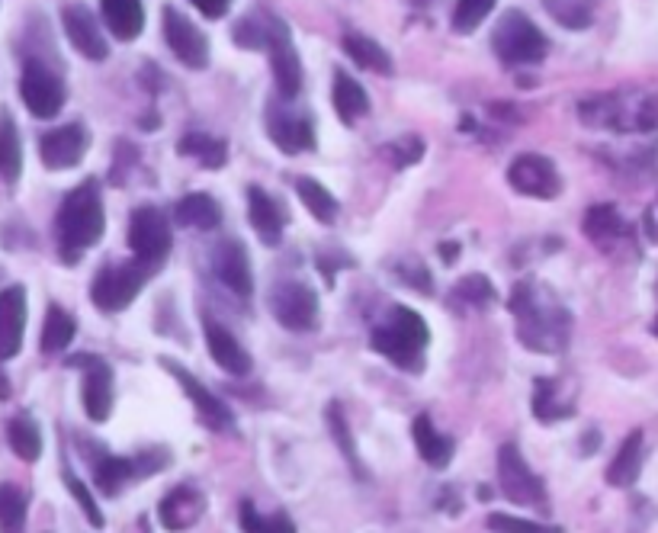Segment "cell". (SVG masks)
Masks as SVG:
<instances>
[{"instance_id":"obj_1","label":"cell","mask_w":658,"mask_h":533,"mask_svg":"<svg viewBox=\"0 0 658 533\" xmlns=\"http://www.w3.org/2000/svg\"><path fill=\"white\" fill-rule=\"evenodd\" d=\"M106 228V212H103V196L97 180H84L81 187H74L65 203L58 209V245H61V261L78 264L87 248H94L103 238Z\"/></svg>"},{"instance_id":"obj_2","label":"cell","mask_w":658,"mask_h":533,"mask_svg":"<svg viewBox=\"0 0 658 533\" xmlns=\"http://www.w3.org/2000/svg\"><path fill=\"white\" fill-rule=\"evenodd\" d=\"M492 49L508 65H537L549 52V39L524 10H508L492 33Z\"/></svg>"},{"instance_id":"obj_3","label":"cell","mask_w":658,"mask_h":533,"mask_svg":"<svg viewBox=\"0 0 658 533\" xmlns=\"http://www.w3.org/2000/svg\"><path fill=\"white\" fill-rule=\"evenodd\" d=\"M129 248L135 254L139 267L161 264L167 251H171V222L155 206H142L132 212L129 222Z\"/></svg>"},{"instance_id":"obj_4","label":"cell","mask_w":658,"mask_h":533,"mask_svg":"<svg viewBox=\"0 0 658 533\" xmlns=\"http://www.w3.org/2000/svg\"><path fill=\"white\" fill-rule=\"evenodd\" d=\"M270 312L289 331H312L318 325V296L299 280H283L270 289Z\"/></svg>"},{"instance_id":"obj_5","label":"cell","mask_w":658,"mask_h":533,"mask_svg":"<svg viewBox=\"0 0 658 533\" xmlns=\"http://www.w3.org/2000/svg\"><path fill=\"white\" fill-rule=\"evenodd\" d=\"M20 97L36 119H55L65 106V81L42 62H26L20 74Z\"/></svg>"},{"instance_id":"obj_6","label":"cell","mask_w":658,"mask_h":533,"mask_svg":"<svg viewBox=\"0 0 658 533\" xmlns=\"http://www.w3.org/2000/svg\"><path fill=\"white\" fill-rule=\"evenodd\" d=\"M142 283H145V267L139 264L106 267L97 273L94 286H90V299H94V306L103 312H122L142 293Z\"/></svg>"},{"instance_id":"obj_7","label":"cell","mask_w":658,"mask_h":533,"mask_svg":"<svg viewBox=\"0 0 658 533\" xmlns=\"http://www.w3.org/2000/svg\"><path fill=\"white\" fill-rule=\"evenodd\" d=\"M498 482H501V492L508 495V501H514V505H540L546 495L543 479L527 466L517 444H504L498 450Z\"/></svg>"},{"instance_id":"obj_8","label":"cell","mask_w":658,"mask_h":533,"mask_svg":"<svg viewBox=\"0 0 658 533\" xmlns=\"http://www.w3.org/2000/svg\"><path fill=\"white\" fill-rule=\"evenodd\" d=\"M164 39L183 65L203 71L209 65V39L196 23H190L180 10L164 7Z\"/></svg>"},{"instance_id":"obj_9","label":"cell","mask_w":658,"mask_h":533,"mask_svg":"<svg viewBox=\"0 0 658 533\" xmlns=\"http://www.w3.org/2000/svg\"><path fill=\"white\" fill-rule=\"evenodd\" d=\"M270 68H273V84H277L283 100H296L302 90V62L293 39H289V29L283 20H270Z\"/></svg>"},{"instance_id":"obj_10","label":"cell","mask_w":658,"mask_h":533,"mask_svg":"<svg viewBox=\"0 0 658 533\" xmlns=\"http://www.w3.org/2000/svg\"><path fill=\"white\" fill-rule=\"evenodd\" d=\"M508 184L520 196H533V200H553L562 190V177L556 164L546 155H520L508 167Z\"/></svg>"},{"instance_id":"obj_11","label":"cell","mask_w":658,"mask_h":533,"mask_svg":"<svg viewBox=\"0 0 658 533\" xmlns=\"http://www.w3.org/2000/svg\"><path fill=\"white\" fill-rule=\"evenodd\" d=\"M90 145V132L84 123H68L58 126L52 132H45L39 139V158L49 171H68V167H78L87 155Z\"/></svg>"},{"instance_id":"obj_12","label":"cell","mask_w":658,"mask_h":533,"mask_svg":"<svg viewBox=\"0 0 658 533\" xmlns=\"http://www.w3.org/2000/svg\"><path fill=\"white\" fill-rule=\"evenodd\" d=\"M61 26H65L68 42L84 58H90V62H103V58L110 55V45H106V36H103L97 17L84 4H68L65 10H61Z\"/></svg>"},{"instance_id":"obj_13","label":"cell","mask_w":658,"mask_h":533,"mask_svg":"<svg viewBox=\"0 0 658 533\" xmlns=\"http://www.w3.org/2000/svg\"><path fill=\"white\" fill-rule=\"evenodd\" d=\"M26 331V289L7 286L0 293V360L20 354Z\"/></svg>"},{"instance_id":"obj_14","label":"cell","mask_w":658,"mask_h":533,"mask_svg":"<svg viewBox=\"0 0 658 533\" xmlns=\"http://www.w3.org/2000/svg\"><path fill=\"white\" fill-rule=\"evenodd\" d=\"M203 508H206V498L200 489H193V485H177L174 492L164 495L161 508H158L161 527L171 530V533L190 530L203 517Z\"/></svg>"},{"instance_id":"obj_15","label":"cell","mask_w":658,"mask_h":533,"mask_svg":"<svg viewBox=\"0 0 658 533\" xmlns=\"http://www.w3.org/2000/svg\"><path fill=\"white\" fill-rule=\"evenodd\" d=\"M84 363V386H81V399H84V411L90 421H106L113 411V373L103 360H74Z\"/></svg>"},{"instance_id":"obj_16","label":"cell","mask_w":658,"mask_h":533,"mask_svg":"<svg viewBox=\"0 0 658 533\" xmlns=\"http://www.w3.org/2000/svg\"><path fill=\"white\" fill-rule=\"evenodd\" d=\"M248 219H251V228L257 232V238L264 241V245H280L283 238V225H286V212L283 206L273 200L267 190L260 187H248Z\"/></svg>"},{"instance_id":"obj_17","label":"cell","mask_w":658,"mask_h":533,"mask_svg":"<svg viewBox=\"0 0 658 533\" xmlns=\"http://www.w3.org/2000/svg\"><path fill=\"white\" fill-rule=\"evenodd\" d=\"M373 350H379L382 357H386L389 363H395L399 370H408V373H421L424 370V347H418L415 341H408L405 334L399 328L392 325H382L373 331L370 338Z\"/></svg>"},{"instance_id":"obj_18","label":"cell","mask_w":658,"mask_h":533,"mask_svg":"<svg viewBox=\"0 0 658 533\" xmlns=\"http://www.w3.org/2000/svg\"><path fill=\"white\" fill-rule=\"evenodd\" d=\"M206 344L212 360L219 363L225 373L232 376H248L251 373V354L238 344V338L219 322H206Z\"/></svg>"},{"instance_id":"obj_19","label":"cell","mask_w":658,"mask_h":533,"mask_svg":"<svg viewBox=\"0 0 658 533\" xmlns=\"http://www.w3.org/2000/svg\"><path fill=\"white\" fill-rule=\"evenodd\" d=\"M216 277L232 289L235 296H251L254 277H251V261L241 241H225L216 251Z\"/></svg>"},{"instance_id":"obj_20","label":"cell","mask_w":658,"mask_h":533,"mask_svg":"<svg viewBox=\"0 0 658 533\" xmlns=\"http://www.w3.org/2000/svg\"><path fill=\"white\" fill-rule=\"evenodd\" d=\"M164 363V370H171L177 379H180V386H183V392L190 395L193 399V405H196V411H200V418L209 424V428H219V431H225V428H232V415H228V408L212 395L209 389H203L196 379L180 367V363H171V360H161Z\"/></svg>"},{"instance_id":"obj_21","label":"cell","mask_w":658,"mask_h":533,"mask_svg":"<svg viewBox=\"0 0 658 533\" xmlns=\"http://www.w3.org/2000/svg\"><path fill=\"white\" fill-rule=\"evenodd\" d=\"M103 23L110 26V33L122 42H132L142 36L145 29V7L142 0H100Z\"/></svg>"},{"instance_id":"obj_22","label":"cell","mask_w":658,"mask_h":533,"mask_svg":"<svg viewBox=\"0 0 658 533\" xmlns=\"http://www.w3.org/2000/svg\"><path fill=\"white\" fill-rule=\"evenodd\" d=\"M270 142L277 145L286 155H302V151H312L315 148V129L309 119H299V116H273L270 119Z\"/></svg>"},{"instance_id":"obj_23","label":"cell","mask_w":658,"mask_h":533,"mask_svg":"<svg viewBox=\"0 0 658 533\" xmlns=\"http://www.w3.org/2000/svg\"><path fill=\"white\" fill-rule=\"evenodd\" d=\"M331 100H334V110H338L344 126H354L357 119H363L366 113H370V94H366L363 84L350 78L347 71H334Z\"/></svg>"},{"instance_id":"obj_24","label":"cell","mask_w":658,"mask_h":533,"mask_svg":"<svg viewBox=\"0 0 658 533\" xmlns=\"http://www.w3.org/2000/svg\"><path fill=\"white\" fill-rule=\"evenodd\" d=\"M174 222L200 228V232H212V228L222 225V206L209 193H187L174 209Z\"/></svg>"},{"instance_id":"obj_25","label":"cell","mask_w":658,"mask_h":533,"mask_svg":"<svg viewBox=\"0 0 658 533\" xmlns=\"http://www.w3.org/2000/svg\"><path fill=\"white\" fill-rule=\"evenodd\" d=\"M415 444H418V453H421V460L427 463V466H434V469H447L450 466V460H453V440L450 437H443L437 428H434V421L427 418V415H418L415 418Z\"/></svg>"},{"instance_id":"obj_26","label":"cell","mask_w":658,"mask_h":533,"mask_svg":"<svg viewBox=\"0 0 658 533\" xmlns=\"http://www.w3.org/2000/svg\"><path fill=\"white\" fill-rule=\"evenodd\" d=\"M23 174V142L20 129L7 110H0V177L7 184H17Z\"/></svg>"},{"instance_id":"obj_27","label":"cell","mask_w":658,"mask_h":533,"mask_svg":"<svg viewBox=\"0 0 658 533\" xmlns=\"http://www.w3.org/2000/svg\"><path fill=\"white\" fill-rule=\"evenodd\" d=\"M639 469H642V431H633L630 437L623 440L614 463L607 469V482L614 489H626L639 479Z\"/></svg>"},{"instance_id":"obj_28","label":"cell","mask_w":658,"mask_h":533,"mask_svg":"<svg viewBox=\"0 0 658 533\" xmlns=\"http://www.w3.org/2000/svg\"><path fill=\"white\" fill-rule=\"evenodd\" d=\"M296 193H299V200L305 203V209H309L318 222L331 225L334 219H338V200H334V193L328 187H321L315 177H299Z\"/></svg>"},{"instance_id":"obj_29","label":"cell","mask_w":658,"mask_h":533,"mask_svg":"<svg viewBox=\"0 0 658 533\" xmlns=\"http://www.w3.org/2000/svg\"><path fill=\"white\" fill-rule=\"evenodd\" d=\"M78 334V322L61 309V306H49V315H45L42 325V350L45 354H61Z\"/></svg>"},{"instance_id":"obj_30","label":"cell","mask_w":658,"mask_h":533,"mask_svg":"<svg viewBox=\"0 0 658 533\" xmlns=\"http://www.w3.org/2000/svg\"><path fill=\"white\" fill-rule=\"evenodd\" d=\"M344 52L354 58V62L366 71H376V74H392V58L386 55L379 42L366 39V36H344Z\"/></svg>"},{"instance_id":"obj_31","label":"cell","mask_w":658,"mask_h":533,"mask_svg":"<svg viewBox=\"0 0 658 533\" xmlns=\"http://www.w3.org/2000/svg\"><path fill=\"white\" fill-rule=\"evenodd\" d=\"M135 479L132 469V456H103V460L94 466V482L103 495H116L122 485Z\"/></svg>"},{"instance_id":"obj_32","label":"cell","mask_w":658,"mask_h":533,"mask_svg":"<svg viewBox=\"0 0 658 533\" xmlns=\"http://www.w3.org/2000/svg\"><path fill=\"white\" fill-rule=\"evenodd\" d=\"M180 155L196 158L203 167H222L225 158H228V148H225V142L212 139V135L190 132V135H183L180 139Z\"/></svg>"},{"instance_id":"obj_33","label":"cell","mask_w":658,"mask_h":533,"mask_svg":"<svg viewBox=\"0 0 658 533\" xmlns=\"http://www.w3.org/2000/svg\"><path fill=\"white\" fill-rule=\"evenodd\" d=\"M7 440H10V450L20 456L26 463H36L42 456V434L36 428V421L29 418H13L10 428H7Z\"/></svg>"},{"instance_id":"obj_34","label":"cell","mask_w":658,"mask_h":533,"mask_svg":"<svg viewBox=\"0 0 658 533\" xmlns=\"http://www.w3.org/2000/svg\"><path fill=\"white\" fill-rule=\"evenodd\" d=\"M585 235H588L591 241H598V245H607V241H614L617 235H623L620 212L610 206V203L591 206L588 216H585Z\"/></svg>"},{"instance_id":"obj_35","label":"cell","mask_w":658,"mask_h":533,"mask_svg":"<svg viewBox=\"0 0 658 533\" xmlns=\"http://www.w3.org/2000/svg\"><path fill=\"white\" fill-rule=\"evenodd\" d=\"M0 533H26V495L17 485H0Z\"/></svg>"},{"instance_id":"obj_36","label":"cell","mask_w":658,"mask_h":533,"mask_svg":"<svg viewBox=\"0 0 658 533\" xmlns=\"http://www.w3.org/2000/svg\"><path fill=\"white\" fill-rule=\"evenodd\" d=\"M543 7L549 10V17L559 20L565 29H588L591 26L594 0H543Z\"/></svg>"},{"instance_id":"obj_37","label":"cell","mask_w":658,"mask_h":533,"mask_svg":"<svg viewBox=\"0 0 658 533\" xmlns=\"http://www.w3.org/2000/svg\"><path fill=\"white\" fill-rule=\"evenodd\" d=\"M498 0H456L453 10V33L469 36L482 26V20H488V13L495 10Z\"/></svg>"},{"instance_id":"obj_38","label":"cell","mask_w":658,"mask_h":533,"mask_svg":"<svg viewBox=\"0 0 658 533\" xmlns=\"http://www.w3.org/2000/svg\"><path fill=\"white\" fill-rule=\"evenodd\" d=\"M241 530L244 533H296V524L283 514L264 517L251 501H244L241 505Z\"/></svg>"},{"instance_id":"obj_39","label":"cell","mask_w":658,"mask_h":533,"mask_svg":"<svg viewBox=\"0 0 658 533\" xmlns=\"http://www.w3.org/2000/svg\"><path fill=\"white\" fill-rule=\"evenodd\" d=\"M533 415H537L540 421H556V418L572 415V411L559 408L553 379H537V383H533Z\"/></svg>"},{"instance_id":"obj_40","label":"cell","mask_w":658,"mask_h":533,"mask_svg":"<svg viewBox=\"0 0 658 533\" xmlns=\"http://www.w3.org/2000/svg\"><path fill=\"white\" fill-rule=\"evenodd\" d=\"M488 530L492 533H562V527H549L527 521V517H514V514H492L488 517Z\"/></svg>"},{"instance_id":"obj_41","label":"cell","mask_w":658,"mask_h":533,"mask_svg":"<svg viewBox=\"0 0 658 533\" xmlns=\"http://www.w3.org/2000/svg\"><path fill=\"white\" fill-rule=\"evenodd\" d=\"M392 328H399L408 341H415L418 347H427V341H431V331H427V322L418 315V312H411V309H405V306H399L392 312Z\"/></svg>"},{"instance_id":"obj_42","label":"cell","mask_w":658,"mask_h":533,"mask_svg":"<svg viewBox=\"0 0 658 533\" xmlns=\"http://www.w3.org/2000/svg\"><path fill=\"white\" fill-rule=\"evenodd\" d=\"M235 42L241 45V49H248V52L267 49L270 26L257 23V20H251V17H244V20H238V26H235Z\"/></svg>"},{"instance_id":"obj_43","label":"cell","mask_w":658,"mask_h":533,"mask_svg":"<svg viewBox=\"0 0 658 533\" xmlns=\"http://www.w3.org/2000/svg\"><path fill=\"white\" fill-rule=\"evenodd\" d=\"M328 428H331L334 440H338V447L344 450L347 463L354 466V469L360 472V476H366V472L360 469V460H357V447L350 444V431H347V421H344V415H341V408H338V405H331V408H328Z\"/></svg>"},{"instance_id":"obj_44","label":"cell","mask_w":658,"mask_h":533,"mask_svg":"<svg viewBox=\"0 0 658 533\" xmlns=\"http://www.w3.org/2000/svg\"><path fill=\"white\" fill-rule=\"evenodd\" d=\"M453 296L469 299L472 306H482V302H492V299H495V286L488 283V277H479V273H472V277L459 280V286H456Z\"/></svg>"},{"instance_id":"obj_45","label":"cell","mask_w":658,"mask_h":533,"mask_svg":"<svg viewBox=\"0 0 658 533\" xmlns=\"http://www.w3.org/2000/svg\"><path fill=\"white\" fill-rule=\"evenodd\" d=\"M65 482H68V492L78 498V505H81V511H84V517H87V524L100 530V527H103V514H100V508H97L94 495H90V489H87L81 479H74V476H68Z\"/></svg>"},{"instance_id":"obj_46","label":"cell","mask_w":658,"mask_h":533,"mask_svg":"<svg viewBox=\"0 0 658 533\" xmlns=\"http://www.w3.org/2000/svg\"><path fill=\"white\" fill-rule=\"evenodd\" d=\"M389 151L395 155V164H399V167H408V164H418V161H421V155H424V142L415 139V135H408V139L395 142Z\"/></svg>"},{"instance_id":"obj_47","label":"cell","mask_w":658,"mask_h":533,"mask_svg":"<svg viewBox=\"0 0 658 533\" xmlns=\"http://www.w3.org/2000/svg\"><path fill=\"white\" fill-rule=\"evenodd\" d=\"M190 4L200 10L203 17L219 20V17H225V13H228V7H232V0H190Z\"/></svg>"},{"instance_id":"obj_48","label":"cell","mask_w":658,"mask_h":533,"mask_svg":"<svg viewBox=\"0 0 658 533\" xmlns=\"http://www.w3.org/2000/svg\"><path fill=\"white\" fill-rule=\"evenodd\" d=\"M642 225H646V235H649L652 245H658V225H655V216H652V212H646V216H642Z\"/></svg>"},{"instance_id":"obj_49","label":"cell","mask_w":658,"mask_h":533,"mask_svg":"<svg viewBox=\"0 0 658 533\" xmlns=\"http://www.w3.org/2000/svg\"><path fill=\"white\" fill-rule=\"evenodd\" d=\"M440 254H443V264H453L459 257V245H440Z\"/></svg>"},{"instance_id":"obj_50","label":"cell","mask_w":658,"mask_h":533,"mask_svg":"<svg viewBox=\"0 0 658 533\" xmlns=\"http://www.w3.org/2000/svg\"><path fill=\"white\" fill-rule=\"evenodd\" d=\"M655 338H658V318H655Z\"/></svg>"}]
</instances>
